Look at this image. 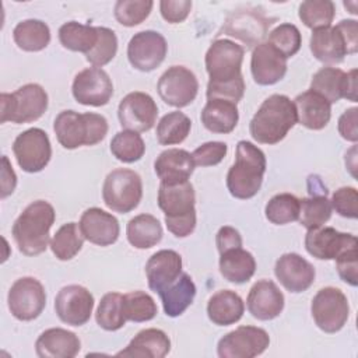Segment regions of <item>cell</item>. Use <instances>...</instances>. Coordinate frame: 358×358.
Here are the masks:
<instances>
[{
    "mask_svg": "<svg viewBox=\"0 0 358 358\" xmlns=\"http://www.w3.org/2000/svg\"><path fill=\"white\" fill-rule=\"evenodd\" d=\"M56 213L50 203L36 200L28 204L13 224V238L18 250L27 256H36L46 250L49 232L55 222Z\"/></svg>",
    "mask_w": 358,
    "mask_h": 358,
    "instance_id": "1",
    "label": "cell"
},
{
    "mask_svg": "<svg viewBox=\"0 0 358 358\" xmlns=\"http://www.w3.org/2000/svg\"><path fill=\"white\" fill-rule=\"evenodd\" d=\"M294 102L282 94H273L263 101L249 123V131L260 144H277L296 123Z\"/></svg>",
    "mask_w": 358,
    "mask_h": 358,
    "instance_id": "2",
    "label": "cell"
},
{
    "mask_svg": "<svg viewBox=\"0 0 358 358\" xmlns=\"http://www.w3.org/2000/svg\"><path fill=\"white\" fill-rule=\"evenodd\" d=\"M196 194L189 180L159 183L158 207L164 211L165 225L176 238L189 236L196 228Z\"/></svg>",
    "mask_w": 358,
    "mask_h": 358,
    "instance_id": "3",
    "label": "cell"
},
{
    "mask_svg": "<svg viewBox=\"0 0 358 358\" xmlns=\"http://www.w3.org/2000/svg\"><path fill=\"white\" fill-rule=\"evenodd\" d=\"M266 155L253 143L241 140L235 162L227 173V187L235 199H252L262 187L266 172Z\"/></svg>",
    "mask_w": 358,
    "mask_h": 358,
    "instance_id": "4",
    "label": "cell"
},
{
    "mask_svg": "<svg viewBox=\"0 0 358 358\" xmlns=\"http://www.w3.org/2000/svg\"><path fill=\"white\" fill-rule=\"evenodd\" d=\"M53 130L62 147L74 150L102 141L108 133V122L102 115L94 112L62 110L55 119Z\"/></svg>",
    "mask_w": 358,
    "mask_h": 358,
    "instance_id": "5",
    "label": "cell"
},
{
    "mask_svg": "<svg viewBox=\"0 0 358 358\" xmlns=\"http://www.w3.org/2000/svg\"><path fill=\"white\" fill-rule=\"evenodd\" d=\"M48 94L39 84L29 83L11 94L0 95V122L29 123L38 120L48 109Z\"/></svg>",
    "mask_w": 358,
    "mask_h": 358,
    "instance_id": "6",
    "label": "cell"
},
{
    "mask_svg": "<svg viewBox=\"0 0 358 358\" xmlns=\"http://www.w3.org/2000/svg\"><path fill=\"white\" fill-rule=\"evenodd\" d=\"M245 49L229 39H215L206 53L207 85H225L243 80L241 67Z\"/></svg>",
    "mask_w": 358,
    "mask_h": 358,
    "instance_id": "7",
    "label": "cell"
},
{
    "mask_svg": "<svg viewBox=\"0 0 358 358\" xmlns=\"http://www.w3.org/2000/svg\"><path fill=\"white\" fill-rule=\"evenodd\" d=\"M143 197V182L137 172L117 168L109 172L103 180L102 199L108 208L126 214L134 210Z\"/></svg>",
    "mask_w": 358,
    "mask_h": 358,
    "instance_id": "8",
    "label": "cell"
},
{
    "mask_svg": "<svg viewBox=\"0 0 358 358\" xmlns=\"http://www.w3.org/2000/svg\"><path fill=\"white\" fill-rule=\"evenodd\" d=\"M310 313L316 326L322 331L337 333L348 320V299L341 289L336 287H324L313 296Z\"/></svg>",
    "mask_w": 358,
    "mask_h": 358,
    "instance_id": "9",
    "label": "cell"
},
{
    "mask_svg": "<svg viewBox=\"0 0 358 358\" xmlns=\"http://www.w3.org/2000/svg\"><path fill=\"white\" fill-rule=\"evenodd\" d=\"M13 152L22 171L35 173L42 171L50 161V140L45 130L32 127L15 137L13 143Z\"/></svg>",
    "mask_w": 358,
    "mask_h": 358,
    "instance_id": "10",
    "label": "cell"
},
{
    "mask_svg": "<svg viewBox=\"0 0 358 358\" xmlns=\"http://www.w3.org/2000/svg\"><path fill=\"white\" fill-rule=\"evenodd\" d=\"M7 303L11 315L22 322L36 319L46 306L42 282L34 277H21L10 288Z\"/></svg>",
    "mask_w": 358,
    "mask_h": 358,
    "instance_id": "11",
    "label": "cell"
},
{
    "mask_svg": "<svg viewBox=\"0 0 358 358\" xmlns=\"http://www.w3.org/2000/svg\"><path fill=\"white\" fill-rule=\"evenodd\" d=\"M270 344L268 333L256 326H239L220 338V358H253L266 351Z\"/></svg>",
    "mask_w": 358,
    "mask_h": 358,
    "instance_id": "12",
    "label": "cell"
},
{
    "mask_svg": "<svg viewBox=\"0 0 358 358\" xmlns=\"http://www.w3.org/2000/svg\"><path fill=\"white\" fill-rule=\"evenodd\" d=\"M157 90L165 103L175 108H185L197 96L199 81L187 67L172 66L159 77Z\"/></svg>",
    "mask_w": 358,
    "mask_h": 358,
    "instance_id": "13",
    "label": "cell"
},
{
    "mask_svg": "<svg viewBox=\"0 0 358 358\" xmlns=\"http://www.w3.org/2000/svg\"><path fill=\"white\" fill-rule=\"evenodd\" d=\"M74 99L87 106H103L113 95L110 77L101 67H88L76 74L71 85Z\"/></svg>",
    "mask_w": 358,
    "mask_h": 358,
    "instance_id": "14",
    "label": "cell"
},
{
    "mask_svg": "<svg viewBox=\"0 0 358 358\" xmlns=\"http://www.w3.org/2000/svg\"><path fill=\"white\" fill-rule=\"evenodd\" d=\"M168 45L157 31H140L134 34L127 45V59L140 71H152L165 59Z\"/></svg>",
    "mask_w": 358,
    "mask_h": 358,
    "instance_id": "15",
    "label": "cell"
},
{
    "mask_svg": "<svg viewBox=\"0 0 358 358\" xmlns=\"http://www.w3.org/2000/svg\"><path fill=\"white\" fill-rule=\"evenodd\" d=\"M158 106L151 95L134 91L127 94L117 106L120 126L131 131H148L157 122Z\"/></svg>",
    "mask_w": 358,
    "mask_h": 358,
    "instance_id": "16",
    "label": "cell"
},
{
    "mask_svg": "<svg viewBox=\"0 0 358 358\" xmlns=\"http://www.w3.org/2000/svg\"><path fill=\"white\" fill-rule=\"evenodd\" d=\"M310 90L326 98L330 103L345 98L357 102V70L344 73L336 67H322L310 81Z\"/></svg>",
    "mask_w": 358,
    "mask_h": 358,
    "instance_id": "17",
    "label": "cell"
},
{
    "mask_svg": "<svg viewBox=\"0 0 358 358\" xmlns=\"http://www.w3.org/2000/svg\"><path fill=\"white\" fill-rule=\"evenodd\" d=\"M94 309V296L83 285L63 287L55 298V310L59 319L70 326L85 324Z\"/></svg>",
    "mask_w": 358,
    "mask_h": 358,
    "instance_id": "18",
    "label": "cell"
},
{
    "mask_svg": "<svg viewBox=\"0 0 358 358\" xmlns=\"http://www.w3.org/2000/svg\"><path fill=\"white\" fill-rule=\"evenodd\" d=\"M357 243L354 235L323 225L308 229L305 235V249L319 260H334L343 252L357 248Z\"/></svg>",
    "mask_w": 358,
    "mask_h": 358,
    "instance_id": "19",
    "label": "cell"
},
{
    "mask_svg": "<svg viewBox=\"0 0 358 358\" xmlns=\"http://www.w3.org/2000/svg\"><path fill=\"white\" fill-rule=\"evenodd\" d=\"M274 274L281 285L294 294L306 291L315 281V267L298 253L281 255L274 266Z\"/></svg>",
    "mask_w": 358,
    "mask_h": 358,
    "instance_id": "20",
    "label": "cell"
},
{
    "mask_svg": "<svg viewBox=\"0 0 358 358\" xmlns=\"http://www.w3.org/2000/svg\"><path fill=\"white\" fill-rule=\"evenodd\" d=\"M250 71L259 85H273L284 78L287 59L273 45L262 42L252 52Z\"/></svg>",
    "mask_w": 358,
    "mask_h": 358,
    "instance_id": "21",
    "label": "cell"
},
{
    "mask_svg": "<svg viewBox=\"0 0 358 358\" xmlns=\"http://www.w3.org/2000/svg\"><path fill=\"white\" fill-rule=\"evenodd\" d=\"M78 227L84 239L98 246H109L115 243L120 234L116 217L98 207L87 208L81 214Z\"/></svg>",
    "mask_w": 358,
    "mask_h": 358,
    "instance_id": "22",
    "label": "cell"
},
{
    "mask_svg": "<svg viewBox=\"0 0 358 358\" xmlns=\"http://www.w3.org/2000/svg\"><path fill=\"white\" fill-rule=\"evenodd\" d=\"M249 313L259 320H271L284 309V295L271 280L255 282L246 299Z\"/></svg>",
    "mask_w": 358,
    "mask_h": 358,
    "instance_id": "23",
    "label": "cell"
},
{
    "mask_svg": "<svg viewBox=\"0 0 358 358\" xmlns=\"http://www.w3.org/2000/svg\"><path fill=\"white\" fill-rule=\"evenodd\" d=\"M182 274V257L178 252L162 249L145 263V275L150 289L161 292Z\"/></svg>",
    "mask_w": 358,
    "mask_h": 358,
    "instance_id": "24",
    "label": "cell"
},
{
    "mask_svg": "<svg viewBox=\"0 0 358 358\" xmlns=\"http://www.w3.org/2000/svg\"><path fill=\"white\" fill-rule=\"evenodd\" d=\"M80 348L81 343L77 334L62 327L42 331L35 343L36 355L41 358H73Z\"/></svg>",
    "mask_w": 358,
    "mask_h": 358,
    "instance_id": "25",
    "label": "cell"
},
{
    "mask_svg": "<svg viewBox=\"0 0 358 358\" xmlns=\"http://www.w3.org/2000/svg\"><path fill=\"white\" fill-rule=\"evenodd\" d=\"M296 120L310 130H322L331 117V103L317 92L308 90L292 101Z\"/></svg>",
    "mask_w": 358,
    "mask_h": 358,
    "instance_id": "26",
    "label": "cell"
},
{
    "mask_svg": "<svg viewBox=\"0 0 358 358\" xmlns=\"http://www.w3.org/2000/svg\"><path fill=\"white\" fill-rule=\"evenodd\" d=\"M154 169L161 183H180L189 180L194 169V162L192 154L186 150L168 148L157 157Z\"/></svg>",
    "mask_w": 358,
    "mask_h": 358,
    "instance_id": "27",
    "label": "cell"
},
{
    "mask_svg": "<svg viewBox=\"0 0 358 358\" xmlns=\"http://www.w3.org/2000/svg\"><path fill=\"white\" fill-rule=\"evenodd\" d=\"M309 48L319 62L329 64L340 63L350 55L347 42L337 25L313 31L309 39Z\"/></svg>",
    "mask_w": 358,
    "mask_h": 358,
    "instance_id": "28",
    "label": "cell"
},
{
    "mask_svg": "<svg viewBox=\"0 0 358 358\" xmlns=\"http://www.w3.org/2000/svg\"><path fill=\"white\" fill-rule=\"evenodd\" d=\"M270 21L250 10L234 13L225 22L224 32L245 42L248 46L259 45L264 38Z\"/></svg>",
    "mask_w": 358,
    "mask_h": 358,
    "instance_id": "29",
    "label": "cell"
},
{
    "mask_svg": "<svg viewBox=\"0 0 358 358\" xmlns=\"http://www.w3.org/2000/svg\"><path fill=\"white\" fill-rule=\"evenodd\" d=\"M171 351V340L165 331L159 329H144L140 330L129 343V345L119 351L117 357H150L164 358Z\"/></svg>",
    "mask_w": 358,
    "mask_h": 358,
    "instance_id": "30",
    "label": "cell"
},
{
    "mask_svg": "<svg viewBox=\"0 0 358 358\" xmlns=\"http://www.w3.org/2000/svg\"><path fill=\"white\" fill-rule=\"evenodd\" d=\"M245 312L242 298L231 289H220L207 303V316L217 326H229L241 320Z\"/></svg>",
    "mask_w": 358,
    "mask_h": 358,
    "instance_id": "31",
    "label": "cell"
},
{
    "mask_svg": "<svg viewBox=\"0 0 358 358\" xmlns=\"http://www.w3.org/2000/svg\"><path fill=\"white\" fill-rule=\"evenodd\" d=\"M166 316H180L193 302L196 296V285L187 273H183L166 288L158 292Z\"/></svg>",
    "mask_w": 358,
    "mask_h": 358,
    "instance_id": "32",
    "label": "cell"
},
{
    "mask_svg": "<svg viewBox=\"0 0 358 358\" xmlns=\"http://www.w3.org/2000/svg\"><path fill=\"white\" fill-rule=\"evenodd\" d=\"M201 123L211 133H231L239 120L236 103L224 99H207L201 110Z\"/></svg>",
    "mask_w": 358,
    "mask_h": 358,
    "instance_id": "33",
    "label": "cell"
},
{
    "mask_svg": "<svg viewBox=\"0 0 358 358\" xmlns=\"http://www.w3.org/2000/svg\"><path fill=\"white\" fill-rule=\"evenodd\" d=\"M256 271V260L253 255L242 246L228 249L220 253V273L234 284L248 282Z\"/></svg>",
    "mask_w": 358,
    "mask_h": 358,
    "instance_id": "34",
    "label": "cell"
},
{
    "mask_svg": "<svg viewBox=\"0 0 358 358\" xmlns=\"http://www.w3.org/2000/svg\"><path fill=\"white\" fill-rule=\"evenodd\" d=\"M162 225L151 214H138L133 217L126 227V236L136 249H150L162 239Z\"/></svg>",
    "mask_w": 358,
    "mask_h": 358,
    "instance_id": "35",
    "label": "cell"
},
{
    "mask_svg": "<svg viewBox=\"0 0 358 358\" xmlns=\"http://www.w3.org/2000/svg\"><path fill=\"white\" fill-rule=\"evenodd\" d=\"M15 45L25 52H39L50 42V29L41 20L28 18L20 21L13 29Z\"/></svg>",
    "mask_w": 358,
    "mask_h": 358,
    "instance_id": "36",
    "label": "cell"
},
{
    "mask_svg": "<svg viewBox=\"0 0 358 358\" xmlns=\"http://www.w3.org/2000/svg\"><path fill=\"white\" fill-rule=\"evenodd\" d=\"M59 41L69 50L88 53L98 41V27L69 21L59 28Z\"/></svg>",
    "mask_w": 358,
    "mask_h": 358,
    "instance_id": "37",
    "label": "cell"
},
{
    "mask_svg": "<svg viewBox=\"0 0 358 358\" xmlns=\"http://www.w3.org/2000/svg\"><path fill=\"white\" fill-rule=\"evenodd\" d=\"M84 236L78 224L67 222L62 225L50 239V249L59 260H71L83 248Z\"/></svg>",
    "mask_w": 358,
    "mask_h": 358,
    "instance_id": "38",
    "label": "cell"
},
{
    "mask_svg": "<svg viewBox=\"0 0 358 358\" xmlns=\"http://www.w3.org/2000/svg\"><path fill=\"white\" fill-rule=\"evenodd\" d=\"M192 120L179 110H173L161 117L157 124V140L162 145L182 143L190 133Z\"/></svg>",
    "mask_w": 358,
    "mask_h": 358,
    "instance_id": "39",
    "label": "cell"
},
{
    "mask_svg": "<svg viewBox=\"0 0 358 358\" xmlns=\"http://www.w3.org/2000/svg\"><path fill=\"white\" fill-rule=\"evenodd\" d=\"M95 320L99 327L108 331L122 329L127 322L123 310V295L119 292L105 294L98 305Z\"/></svg>",
    "mask_w": 358,
    "mask_h": 358,
    "instance_id": "40",
    "label": "cell"
},
{
    "mask_svg": "<svg viewBox=\"0 0 358 358\" xmlns=\"http://www.w3.org/2000/svg\"><path fill=\"white\" fill-rule=\"evenodd\" d=\"M299 218L298 221L306 229L324 225L331 217V203L326 194H312L299 200Z\"/></svg>",
    "mask_w": 358,
    "mask_h": 358,
    "instance_id": "41",
    "label": "cell"
},
{
    "mask_svg": "<svg viewBox=\"0 0 358 358\" xmlns=\"http://www.w3.org/2000/svg\"><path fill=\"white\" fill-rule=\"evenodd\" d=\"M336 6L330 0H306L299 4V20L310 29H322L331 25Z\"/></svg>",
    "mask_w": 358,
    "mask_h": 358,
    "instance_id": "42",
    "label": "cell"
},
{
    "mask_svg": "<svg viewBox=\"0 0 358 358\" xmlns=\"http://www.w3.org/2000/svg\"><path fill=\"white\" fill-rule=\"evenodd\" d=\"M299 208L301 204L298 197L291 193H278L268 200L264 208V214L270 222L275 225H284L298 221Z\"/></svg>",
    "mask_w": 358,
    "mask_h": 358,
    "instance_id": "43",
    "label": "cell"
},
{
    "mask_svg": "<svg viewBox=\"0 0 358 358\" xmlns=\"http://www.w3.org/2000/svg\"><path fill=\"white\" fill-rule=\"evenodd\" d=\"M110 152L124 164L138 161L145 152V144L137 131L122 130L110 140Z\"/></svg>",
    "mask_w": 358,
    "mask_h": 358,
    "instance_id": "44",
    "label": "cell"
},
{
    "mask_svg": "<svg viewBox=\"0 0 358 358\" xmlns=\"http://www.w3.org/2000/svg\"><path fill=\"white\" fill-rule=\"evenodd\" d=\"M123 310L126 320L148 322L157 315V305L151 295L144 291H131L123 295Z\"/></svg>",
    "mask_w": 358,
    "mask_h": 358,
    "instance_id": "45",
    "label": "cell"
},
{
    "mask_svg": "<svg viewBox=\"0 0 358 358\" xmlns=\"http://www.w3.org/2000/svg\"><path fill=\"white\" fill-rule=\"evenodd\" d=\"M270 45H273L285 59L294 56L299 49L302 43V36L299 29L289 22L280 24L268 34Z\"/></svg>",
    "mask_w": 358,
    "mask_h": 358,
    "instance_id": "46",
    "label": "cell"
},
{
    "mask_svg": "<svg viewBox=\"0 0 358 358\" xmlns=\"http://www.w3.org/2000/svg\"><path fill=\"white\" fill-rule=\"evenodd\" d=\"M117 52V38L116 34L106 27H98V41L95 46L85 53V59L94 67H102L108 64Z\"/></svg>",
    "mask_w": 358,
    "mask_h": 358,
    "instance_id": "47",
    "label": "cell"
},
{
    "mask_svg": "<svg viewBox=\"0 0 358 358\" xmlns=\"http://www.w3.org/2000/svg\"><path fill=\"white\" fill-rule=\"evenodd\" d=\"M152 6L151 0H119L115 4V18L124 27H134L150 15Z\"/></svg>",
    "mask_w": 358,
    "mask_h": 358,
    "instance_id": "48",
    "label": "cell"
},
{
    "mask_svg": "<svg viewBox=\"0 0 358 358\" xmlns=\"http://www.w3.org/2000/svg\"><path fill=\"white\" fill-rule=\"evenodd\" d=\"M331 208L336 213L345 218H357L358 217V192L355 187L343 186L333 193L330 200Z\"/></svg>",
    "mask_w": 358,
    "mask_h": 358,
    "instance_id": "49",
    "label": "cell"
},
{
    "mask_svg": "<svg viewBox=\"0 0 358 358\" xmlns=\"http://www.w3.org/2000/svg\"><path fill=\"white\" fill-rule=\"evenodd\" d=\"M228 145L222 141H207L199 145L193 154L194 166H213L220 164L227 155Z\"/></svg>",
    "mask_w": 358,
    "mask_h": 358,
    "instance_id": "50",
    "label": "cell"
},
{
    "mask_svg": "<svg viewBox=\"0 0 358 358\" xmlns=\"http://www.w3.org/2000/svg\"><path fill=\"white\" fill-rule=\"evenodd\" d=\"M334 260H336V268H337L340 278L344 282H347L352 287H357V284H358V250H357V248L343 252Z\"/></svg>",
    "mask_w": 358,
    "mask_h": 358,
    "instance_id": "51",
    "label": "cell"
},
{
    "mask_svg": "<svg viewBox=\"0 0 358 358\" xmlns=\"http://www.w3.org/2000/svg\"><path fill=\"white\" fill-rule=\"evenodd\" d=\"M161 15L171 24H179L185 21L192 10V1L189 0H162L159 3Z\"/></svg>",
    "mask_w": 358,
    "mask_h": 358,
    "instance_id": "52",
    "label": "cell"
},
{
    "mask_svg": "<svg viewBox=\"0 0 358 358\" xmlns=\"http://www.w3.org/2000/svg\"><path fill=\"white\" fill-rule=\"evenodd\" d=\"M357 112L358 108L352 106L348 108L340 117H338V133L347 141L357 143L358 140V129H357Z\"/></svg>",
    "mask_w": 358,
    "mask_h": 358,
    "instance_id": "53",
    "label": "cell"
},
{
    "mask_svg": "<svg viewBox=\"0 0 358 358\" xmlns=\"http://www.w3.org/2000/svg\"><path fill=\"white\" fill-rule=\"evenodd\" d=\"M215 243H217L218 252L222 253L228 249L242 246V236L238 232V229H235L234 227L225 225L218 229L217 236H215Z\"/></svg>",
    "mask_w": 358,
    "mask_h": 358,
    "instance_id": "54",
    "label": "cell"
},
{
    "mask_svg": "<svg viewBox=\"0 0 358 358\" xmlns=\"http://www.w3.org/2000/svg\"><path fill=\"white\" fill-rule=\"evenodd\" d=\"M337 28L347 42L350 55L355 53L358 50V22L355 20H343L337 24Z\"/></svg>",
    "mask_w": 358,
    "mask_h": 358,
    "instance_id": "55",
    "label": "cell"
},
{
    "mask_svg": "<svg viewBox=\"0 0 358 358\" xmlns=\"http://www.w3.org/2000/svg\"><path fill=\"white\" fill-rule=\"evenodd\" d=\"M3 168H1V199H6L8 194H11L17 185V176L15 172L6 155L1 157Z\"/></svg>",
    "mask_w": 358,
    "mask_h": 358,
    "instance_id": "56",
    "label": "cell"
}]
</instances>
